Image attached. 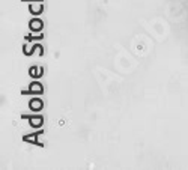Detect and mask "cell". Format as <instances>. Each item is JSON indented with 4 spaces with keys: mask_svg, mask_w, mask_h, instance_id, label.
I'll return each mask as SVG.
<instances>
[{
    "mask_svg": "<svg viewBox=\"0 0 188 170\" xmlns=\"http://www.w3.org/2000/svg\"><path fill=\"white\" fill-rule=\"evenodd\" d=\"M29 9L35 15L41 14L42 12V2H39V0H33V2H30V5H29Z\"/></svg>",
    "mask_w": 188,
    "mask_h": 170,
    "instance_id": "6da1fadb",
    "label": "cell"
},
{
    "mask_svg": "<svg viewBox=\"0 0 188 170\" xmlns=\"http://www.w3.org/2000/svg\"><path fill=\"white\" fill-rule=\"evenodd\" d=\"M29 92L33 93V95H39V93H42V84L38 83V81H33V83L30 84V87H29Z\"/></svg>",
    "mask_w": 188,
    "mask_h": 170,
    "instance_id": "7a4b0ae2",
    "label": "cell"
},
{
    "mask_svg": "<svg viewBox=\"0 0 188 170\" xmlns=\"http://www.w3.org/2000/svg\"><path fill=\"white\" fill-rule=\"evenodd\" d=\"M30 30L32 32H41L42 30V21L38 20V18H33L30 21Z\"/></svg>",
    "mask_w": 188,
    "mask_h": 170,
    "instance_id": "3957f363",
    "label": "cell"
},
{
    "mask_svg": "<svg viewBox=\"0 0 188 170\" xmlns=\"http://www.w3.org/2000/svg\"><path fill=\"white\" fill-rule=\"evenodd\" d=\"M29 105H30V108H32L33 111H39V110H42V101H41V99H38V98L32 99Z\"/></svg>",
    "mask_w": 188,
    "mask_h": 170,
    "instance_id": "277c9868",
    "label": "cell"
},
{
    "mask_svg": "<svg viewBox=\"0 0 188 170\" xmlns=\"http://www.w3.org/2000/svg\"><path fill=\"white\" fill-rule=\"evenodd\" d=\"M30 125L35 126V128L41 126V125H42V117H39V116H33V117H30Z\"/></svg>",
    "mask_w": 188,
    "mask_h": 170,
    "instance_id": "5b68a950",
    "label": "cell"
},
{
    "mask_svg": "<svg viewBox=\"0 0 188 170\" xmlns=\"http://www.w3.org/2000/svg\"><path fill=\"white\" fill-rule=\"evenodd\" d=\"M30 74H32L33 77H39V75L42 74V69H41V68H32V69H30Z\"/></svg>",
    "mask_w": 188,
    "mask_h": 170,
    "instance_id": "8992f818",
    "label": "cell"
},
{
    "mask_svg": "<svg viewBox=\"0 0 188 170\" xmlns=\"http://www.w3.org/2000/svg\"><path fill=\"white\" fill-rule=\"evenodd\" d=\"M33 48H35V47H33L32 44H30V45H26V47H24V53H26V54H32V53H33Z\"/></svg>",
    "mask_w": 188,
    "mask_h": 170,
    "instance_id": "52a82bcc",
    "label": "cell"
},
{
    "mask_svg": "<svg viewBox=\"0 0 188 170\" xmlns=\"http://www.w3.org/2000/svg\"><path fill=\"white\" fill-rule=\"evenodd\" d=\"M27 141H32V143H35V141H36V137H35V135H30V137H27Z\"/></svg>",
    "mask_w": 188,
    "mask_h": 170,
    "instance_id": "ba28073f",
    "label": "cell"
}]
</instances>
